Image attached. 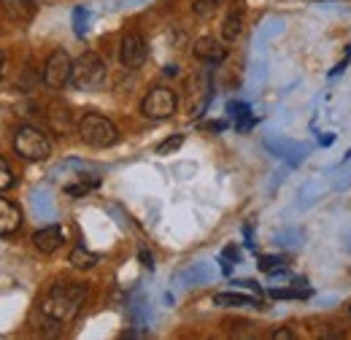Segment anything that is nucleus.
Segmentation results:
<instances>
[{"instance_id": "obj_2", "label": "nucleus", "mask_w": 351, "mask_h": 340, "mask_svg": "<svg viewBox=\"0 0 351 340\" xmlns=\"http://www.w3.org/2000/svg\"><path fill=\"white\" fill-rule=\"evenodd\" d=\"M79 138L92 149H108L119 141V130L111 119L100 114H84L79 122Z\"/></svg>"}, {"instance_id": "obj_21", "label": "nucleus", "mask_w": 351, "mask_h": 340, "mask_svg": "<svg viewBox=\"0 0 351 340\" xmlns=\"http://www.w3.org/2000/svg\"><path fill=\"white\" fill-rule=\"evenodd\" d=\"M138 259L143 262V267H154V256H152V252H146V249H138Z\"/></svg>"}, {"instance_id": "obj_22", "label": "nucleus", "mask_w": 351, "mask_h": 340, "mask_svg": "<svg viewBox=\"0 0 351 340\" xmlns=\"http://www.w3.org/2000/svg\"><path fill=\"white\" fill-rule=\"evenodd\" d=\"M295 335H292V330H276L273 332V340H292Z\"/></svg>"}, {"instance_id": "obj_7", "label": "nucleus", "mask_w": 351, "mask_h": 340, "mask_svg": "<svg viewBox=\"0 0 351 340\" xmlns=\"http://www.w3.org/2000/svg\"><path fill=\"white\" fill-rule=\"evenodd\" d=\"M146 57H149V46L143 41V36H138V33H125L122 46H119V60H122V65L130 68V71H138V68L146 62Z\"/></svg>"}, {"instance_id": "obj_4", "label": "nucleus", "mask_w": 351, "mask_h": 340, "mask_svg": "<svg viewBox=\"0 0 351 340\" xmlns=\"http://www.w3.org/2000/svg\"><path fill=\"white\" fill-rule=\"evenodd\" d=\"M14 149L19 157L33 160V162H44L46 157L51 154V143L41 130L36 127H22L14 138Z\"/></svg>"}, {"instance_id": "obj_9", "label": "nucleus", "mask_w": 351, "mask_h": 340, "mask_svg": "<svg viewBox=\"0 0 351 340\" xmlns=\"http://www.w3.org/2000/svg\"><path fill=\"white\" fill-rule=\"evenodd\" d=\"M62 241H65V235H62L60 227H44V230H38V232L33 235V246H36L41 254H54V252L62 246Z\"/></svg>"}, {"instance_id": "obj_16", "label": "nucleus", "mask_w": 351, "mask_h": 340, "mask_svg": "<svg viewBox=\"0 0 351 340\" xmlns=\"http://www.w3.org/2000/svg\"><path fill=\"white\" fill-rule=\"evenodd\" d=\"M181 146H184V135H173V138H168V141H162L157 146V154H173Z\"/></svg>"}, {"instance_id": "obj_17", "label": "nucleus", "mask_w": 351, "mask_h": 340, "mask_svg": "<svg viewBox=\"0 0 351 340\" xmlns=\"http://www.w3.org/2000/svg\"><path fill=\"white\" fill-rule=\"evenodd\" d=\"M217 5H219V0H197V3H195V14H197L200 19H208V16L217 11Z\"/></svg>"}, {"instance_id": "obj_18", "label": "nucleus", "mask_w": 351, "mask_h": 340, "mask_svg": "<svg viewBox=\"0 0 351 340\" xmlns=\"http://www.w3.org/2000/svg\"><path fill=\"white\" fill-rule=\"evenodd\" d=\"M11 184H14V173H11V168H8V162L0 157V192L8 189Z\"/></svg>"}, {"instance_id": "obj_20", "label": "nucleus", "mask_w": 351, "mask_h": 340, "mask_svg": "<svg viewBox=\"0 0 351 340\" xmlns=\"http://www.w3.org/2000/svg\"><path fill=\"white\" fill-rule=\"evenodd\" d=\"M260 267H263L265 273H276V270H281L284 265H281V259H276V256H263Z\"/></svg>"}, {"instance_id": "obj_10", "label": "nucleus", "mask_w": 351, "mask_h": 340, "mask_svg": "<svg viewBox=\"0 0 351 340\" xmlns=\"http://www.w3.org/2000/svg\"><path fill=\"white\" fill-rule=\"evenodd\" d=\"M22 227V211L16 203L0 197V235H14Z\"/></svg>"}, {"instance_id": "obj_11", "label": "nucleus", "mask_w": 351, "mask_h": 340, "mask_svg": "<svg viewBox=\"0 0 351 340\" xmlns=\"http://www.w3.org/2000/svg\"><path fill=\"white\" fill-rule=\"evenodd\" d=\"M0 8L11 22H30L36 14L33 0H0Z\"/></svg>"}, {"instance_id": "obj_15", "label": "nucleus", "mask_w": 351, "mask_h": 340, "mask_svg": "<svg viewBox=\"0 0 351 340\" xmlns=\"http://www.w3.org/2000/svg\"><path fill=\"white\" fill-rule=\"evenodd\" d=\"M100 181L97 178H89V181H79V184H71V186H65V195H71V197H84L89 195L95 186H97Z\"/></svg>"}, {"instance_id": "obj_1", "label": "nucleus", "mask_w": 351, "mask_h": 340, "mask_svg": "<svg viewBox=\"0 0 351 340\" xmlns=\"http://www.w3.org/2000/svg\"><path fill=\"white\" fill-rule=\"evenodd\" d=\"M87 300L84 284H54L41 300V313L51 321H71Z\"/></svg>"}, {"instance_id": "obj_19", "label": "nucleus", "mask_w": 351, "mask_h": 340, "mask_svg": "<svg viewBox=\"0 0 351 340\" xmlns=\"http://www.w3.org/2000/svg\"><path fill=\"white\" fill-rule=\"evenodd\" d=\"M227 114H230L232 119H243V117H249V106H246V103H230V106H227Z\"/></svg>"}, {"instance_id": "obj_13", "label": "nucleus", "mask_w": 351, "mask_h": 340, "mask_svg": "<svg viewBox=\"0 0 351 340\" xmlns=\"http://www.w3.org/2000/svg\"><path fill=\"white\" fill-rule=\"evenodd\" d=\"M214 302L221 305V308H246V305H260L254 298L235 295V292H219V295H214Z\"/></svg>"}, {"instance_id": "obj_12", "label": "nucleus", "mask_w": 351, "mask_h": 340, "mask_svg": "<svg viewBox=\"0 0 351 340\" xmlns=\"http://www.w3.org/2000/svg\"><path fill=\"white\" fill-rule=\"evenodd\" d=\"M241 33H243V8L235 5L227 11V16L221 22V38L224 43H232L235 38H241Z\"/></svg>"}, {"instance_id": "obj_14", "label": "nucleus", "mask_w": 351, "mask_h": 340, "mask_svg": "<svg viewBox=\"0 0 351 340\" xmlns=\"http://www.w3.org/2000/svg\"><path fill=\"white\" fill-rule=\"evenodd\" d=\"M97 262H100V256L87 252L84 246H76V249L71 252V265H73L76 270H92Z\"/></svg>"}, {"instance_id": "obj_6", "label": "nucleus", "mask_w": 351, "mask_h": 340, "mask_svg": "<svg viewBox=\"0 0 351 340\" xmlns=\"http://www.w3.org/2000/svg\"><path fill=\"white\" fill-rule=\"evenodd\" d=\"M71 65H73V60L68 57L65 49L51 51L44 68V84L49 89H62V86L71 82Z\"/></svg>"}, {"instance_id": "obj_5", "label": "nucleus", "mask_w": 351, "mask_h": 340, "mask_svg": "<svg viewBox=\"0 0 351 340\" xmlns=\"http://www.w3.org/2000/svg\"><path fill=\"white\" fill-rule=\"evenodd\" d=\"M176 106H178V100H176L173 89L157 86V89H152V92L143 97L141 111H143V117H149V119H171L176 114Z\"/></svg>"}, {"instance_id": "obj_8", "label": "nucleus", "mask_w": 351, "mask_h": 340, "mask_svg": "<svg viewBox=\"0 0 351 340\" xmlns=\"http://www.w3.org/2000/svg\"><path fill=\"white\" fill-rule=\"evenodd\" d=\"M192 51H195V57H197L200 62H211V65H217V62H221V60L227 57V46L221 41H217L214 36L197 38L195 46H192Z\"/></svg>"}, {"instance_id": "obj_3", "label": "nucleus", "mask_w": 351, "mask_h": 340, "mask_svg": "<svg viewBox=\"0 0 351 340\" xmlns=\"http://www.w3.org/2000/svg\"><path fill=\"white\" fill-rule=\"evenodd\" d=\"M106 82V62L103 57H97L95 51H87L82 54L73 65H71V82L76 89H84V92H92Z\"/></svg>"}, {"instance_id": "obj_23", "label": "nucleus", "mask_w": 351, "mask_h": 340, "mask_svg": "<svg viewBox=\"0 0 351 340\" xmlns=\"http://www.w3.org/2000/svg\"><path fill=\"white\" fill-rule=\"evenodd\" d=\"M5 73H8V60H5V54L0 51V82L5 79Z\"/></svg>"}]
</instances>
